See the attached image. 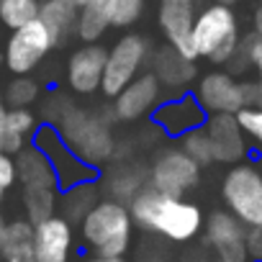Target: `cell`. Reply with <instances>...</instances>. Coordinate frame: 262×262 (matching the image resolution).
Masks as SVG:
<instances>
[{"label": "cell", "mask_w": 262, "mask_h": 262, "mask_svg": "<svg viewBox=\"0 0 262 262\" xmlns=\"http://www.w3.org/2000/svg\"><path fill=\"white\" fill-rule=\"evenodd\" d=\"M126 206L137 226H142L144 231L160 234L162 239L178 242V244H188L203 229L201 206L185 198L160 193L152 185H144Z\"/></svg>", "instance_id": "obj_1"}, {"label": "cell", "mask_w": 262, "mask_h": 262, "mask_svg": "<svg viewBox=\"0 0 262 262\" xmlns=\"http://www.w3.org/2000/svg\"><path fill=\"white\" fill-rule=\"evenodd\" d=\"M80 231L85 244L103 257H126L131 247V231L134 219L128 213V206L113 198H100L88 216L80 221Z\"/></svg>", "instance_id": "obj_2"}, {"label": "cell", "mask_w": 262, "mask_h": 262, "mask_svg": "<svg viewBox=\"0 0 262 262\" xmlns=\"http://www.w3.org/2000/svg\"><path fill=\"white\" fill-rule=\"evenodd\" d=\"M57 131L62 134V139L67 142V147L82 162H88L95 170L116 155V139H113L111 123L100 113L80 108L77 103L57 123Z\"/></svg>", "instance_id": "obj_3"}, {"label": "cell", "mask_w": 262, "mask_h": 262, "mask_svg": "<svg viewBox=\"0 0 262 262\" xmlns=\"http://www.w3.org/2000/svg\"><path fill=\"white\" fill-rule=\"evenodd\" d=\"M239 21L231 6L211 3L206 6L193 24V47L198 57H206L211 64H226L239 47Z\"/></svg>", "instance_id": "obj_4"}, {"label": "cell", "mask_w": 262, "mask_h": 262, "mask_svg": "<svg viewBox=\"0 0 262 262\" xmlns=\"http://www.w3.org/2000/svg\"><path fill=\"white\" fill-rule=\"evenodd\" d=\"M31 144L47 155V160L52 162L54 167V175H57V188L59 193L77 185V183H88V180H100V170L90 167L88 162H82L70 147L67 142L62 139V134L57 131L54 123H39V128L34 131V139Z\"/></svg>", "instance_id": "obj_5"}, {"label": "cell", "mask_w": 262, "mask_h": 262, "mask_svg": "<svg viewBox=\"0 0 262 262\" xmlns=\"http://www.w3.org/2000/svg\"><path fill=\"white\" fill-rule=\"evenodd\" d=\"M221 198L226 211H231L247 229L262 226V172L254 165H234L221 183Z\"/></svg>", "instance_id": "obj_6"}, {"label": "cell", "mask_w": 262, "mask_h": 262, "mask_svg": "<svg viewBox=\"0 0 262 262\" xmlns=\"http://www.w3.org/2000/svg\"><path fill=\"white\" fill-rule=\"evenodd\" d=\"M147 57H149V41L142 34H123L108 49L103 82H100L103 95L113 100L131 80L142 75Z\"/></svg>", "instance_id": "obj_7"}, {"label": "cell", "mask_w": 262, "mask_h": 262, "mask_svg": "<svg viewBox=\"0 0 262 262\" xmlns=\"http://www.w3.org/2000/svg\"><path fill=\"white\" fill-rule=\"evenodd\" d=\"M201 165H195L180 147L162 149L149 167V185L160 193L183 198L201 183Z\"/></svg>", "instance_id": "obj_8"}, {"label": "cell", "mask_w": 262, "mask_h": 262, "mask_svg": "<svg viewBox=\"0 0 262 262\" xmlns=\"http://www.w3.org/2000/svg\"><path fill=\"white\" fill-rule=\"evenodd\" d=\"M52 49H54V39L47 31V26L36 18L11 34L6 44V67L13 75H29L47 59Z\"/></svg>", "instance_id": "obj_9"}, {"label": "cell", "mask_w": 262, "mask_h": 262, "mask_svg": "<svg viewBox=\"0 0 262 262\" xmlns=\"http://www.w3.org/2000/svg\"><path fill=\"white\" fill-rule=\"evenodd\" d=\"M195 0H157V24L167 44L185 59L195 62L193 24H195Z\"/></svg>", "instance_id": "obj_10"}, {"label": "cell", "mask_w": 262, "mask_h": 262, "mask_svg": "<svg viewBox=\"0 0 262 262\" xmlns=\"http://www.w3.org/2000/svg\"><path fill=\"white\" fill-rule=\"evenodd\" d=\"M193 95L198 98L201 108L213 116V113H239L247 105L244 98V82H239L231 72H206L198 77Z\"/></svg>", "instance_id": "obj_11"}, {"label": "cell", "mask_w": 262, "mask_h": 262, "mask_svg": "<svg viewBox=\"0 0 262 262\" xmlns=\"http://www.w3.org/2000/svg\"><path fill=\"white\" fill-rule=\"evenodd\" d=\"M149 118L162 134H167L172 139H180L183 134H188V131L206 126L208 113L201 108L198 98L190 90H185V93H178V95L167 98L165 103H160L152 111Z\"/></svg>", "instance_id": "obj_12"}, {"label": "cell", "mask_w": 262, "mask_h": 262, "mask_svg": "<svg viewBox=\"0 0 262 262\" xmlns=\"http://www.w3.org/2000/svg\"><path fill=\"white\" fill-rule=\"evenodd\" d=\"M206 244L221 262H249L247 226L231 211H213L206 219Z\"/></svg>", "instance_id": "obj_13"}, {"label": "cell", "mask_w": 262, "mask_h": 262, "mask_svg": "<svg viewBox=\"0 0 262 262\" xmlns=\"http://www.w3.org/2000/svg\"><path fill=\"white\" fill-rule=\"evenodd\" d=\"M160 98H162V85L155 77V72H142L113 98V118L126 123L147 118L160 105Z\"/></svg>", "instance_id": "obj_14"}, {"label": "cell", "mask_w": 262, "mask_h": 262, "mask_svg": "<svg viewBox=\"0 0 262 262\" xmlns=\"http://www.w3.org/2000/svg\"><path fill=\"white\" fill-rule=\"evenodd\" d=\"M108 49L100 44H82L67 59V85L77 95H93L100 90Z\"/></svg>", "instance_id": "obj_15"}, {"label": "cell", "mask_w": 262, "mask_h": 262, "mask_svg": "<svg viewBox=\"0 0 262 262\" xmlns=\"http://www.w3.org/2000/svg\"><path fill=\"white\" fill-rule=\"evenodd\" d=\"M206 131L213 144V160L221 165H239L249 147L234 113H213L206 118Z\"/></svg>", "instance_id": "obj_16"}, {"label": "cell", "mask_w": 262, "mask_h": 262, "mask_svg": "<svg viewBox=\"0 0 262 262\" xmlns=\"http://www.w3.org/2000/svg\"><path fill=\"white\" fill-rule=\"evenodd\" d=\"M34 247H36V262H67L75 247L72 221L54 213L34 224Z\"/></svg>", "instance_id": "obj_17"}, {"label": "cell", "mask_w": 262, "mask_h": 262, "mask_svg": "<svg viewBox=\"0 0 262 262\" xmlns=\"http://www.w3.org/2000/svg\"><path fill=\"white\" fill-rule=\"evenodd\" d=\"M152 72H155V77L160 80L162 90L178 95V93H185L188 85L195 80V62L180 57L170 44H165V47H160V49L155 52Z\"/></svg>", "instance_id": "obj_18"}, {"label": "cell", "mask_w": 262, "mask_h": 262, "mask_svg": "<svg viewBox=\"0 0 262 262\" xmlns=\"http://www.w3.org/2000/svg\"><path fill=\"white\" fill-rule=\"evenodd\" d=\"M36 128V116L29 108H8V116L0 126V152L16 157L21 149L31 144Z\"/></svg>", "instance_id": "obj_19"}, {"label": "cell", "mask_w": 262, "mask_h": 262, "mask_svg": "<svg viewBox=\"0 0 262 262\" xmlns=\"http://www.w3.org/2000/svg\"><path fill=\"white\" fill-rule=\"evenodd\" d=\"M80 16V6L75 0H44L39 8V21L47 26V31L57 44H64L75 34V24Z\"/></svg>", "instance_id": "obj_20"}, {"label": "cell", "mask_w": 262, "mask_h": 262, "mask_svg": "<svg viewBox=\"0 0 262 262\" xmlns=\"http://www.w3.org/2000/svg\"><path fill=\"white\" fill-rule=\"evenodd\" d=\"M16 167H18L21 188H57V175L52 162L34 144H29L16 155Z\"/></svg>", "instance_id": "obj_21"}, {"label": "cell", "mask_w": 262, "mask_h": 262, "mask_svg": "<svg viewBox=\"0 0 262 262\" xmlns=\"http://www.w3.org/2000/svg\"><path fill=\"white\" fill-rule=\"evenodd\" d=\"M0 262H36L34 224L29 219L8 221L6 239L0 247Z\"/></svg>", "instance_id": "obj_22"}, {"label": "cell", "mask_w": 262, "mask_h": 262, "mask_svg": "<svg viewBox=\"0 0 262 262\" xmlns=\"http://www.w3.org/2000/svg\"><path fill=\"white\" fill-rule=\"evenodd\" d=\"M108 180V193L113 201L128 203L144 185H149V172L137 167L134 162H121L116 167H111V172L105 175Z\"/></svg>", "instance_id": "obj_23"}, {"label": "cell", "mask_w": 262, "mask_h": 262, "mask_svg": "<svg viewBox=\"0 0 262 262\" xmlns=\"http://www.w3.org/2000/svg\"><path fill=\"white\" fill-rule=\"evenodd\" d=\"M100 201V190H98V180H88V183H77L67 190H62V216L67 221H82L88 216V211Z\"/></svg>", "instance_id": "obj_24"}, {"label": "cell", "mask_w": 262, "mask_h": 262, "mask_svg": "<svg viewBox=\"0 0 262 262\" xmlns=\"http://www.w3.org/2000/svg\"><path fill=\"white\" fill-rule=\"evenodd\" d=\"M26 219L31 224H39L49 216H54V208L59 203V188H21Z\"/></svg>", "instance_id": "obj_25"}, {"label": "cell", "mask_w": 262, "mask_h": 262, "mask_svg": "<svg viewBox=\"0 0 262 262\" xmlns=\"http://www.w3.org/2000/svg\"><path fill=\"white\" fill-rule=\"evenodd\" d=\"M39 0H0V26L11 31L39 18Z\"/></svg>", "instance_id": "obj_26"}, {"label": "cell", "mask_w": 262, "mask_h": 262, "mask_svg": "<svg viewBox=\"0 0 262 262\" xmlns=\"http://www.w3.org/2000/svg\"><path fill=\"white\" fill-rule=\"evenodd\" d=\"M178 142H180V149H183L195 165L208 167V165L216 162V160H213V144H211V139H208L206 126L188 131V134H183Z\"/></svg>", "instance_id": "obj_27"}, {"label": "cell", "mask_w": 262, "mask_h": 262, "mask_svg": "<svg viewBox=\"0 0 262 262\" xmlns=\"http://www.w3.org/2000/svg\"><path fill=\"white\" fill-rule=\"evenodd\" d=\"M41 95V88L36 80H31L29 75H16L8 88H6V103L8 108H29L31 103H36Z\"/></svg>", "instance_id": "obj_28"}, {"label": "cell", "mask_w": 262, "mask_h": 262, "mask_svg": "<svg viewBox=\"0 0 262 262\" xmlns=\"http://www.w3.org/2000/svg\"><path fill=\"white\" fill-rule=\"evenodd\" d=\"M108 29H111V24L105 18L95 16L88 8H80V16H77V24H75V36L82 44H98V39H103V34Z\"/></svg>", "instance_id": "obj_29"}, {"label": "cell", "mask_w": 262, "mask_h": 262, "mask_svg": "<svg viewBox=\"0 0 262 262\" xmlns=\"http://www.w3.org/2000/svg\"><path fill=\"white\" fill-rule=\"evenodd\" d=\"M75 105V100L67 95V93H62V90H49L44 98H41V118H44V123H59L64 116H67V111Z\"/></svg>", "instance_id": "obj_30"}, {"label": "cell", "mask_w": 262, "mask_h": 262, "mask_svg": "<svg viewBox=\"0 0 262 262\" xmlns=\"http://www.w3.org/2000/svg\"><path fill=\"white\" fill-rule=\"evenodd\" d=\"M242 131H244V137H249L259 149H262V108L257 105H244L239 113H234Z\"/></svg>", "instance_id": "obj_31"}, {"label": "cell", "mask_w": 262, "mask_h": 262, "mask_svg": "<svg viewBox=\"0 0 262 262\" xmlns=\"http://www.w3.org/2000/svg\"><path fill=\"white\" fill-rule=\"evenodd\" d=\"M144 8H147V0H118L116 16H113V26H118V29L134 26L142 18Z\"/></svg>", "instance_id": "obj_32"}, {"label": "cell", "mask_w": 262, "mask_h": 262, "mask_svg": "<svg viewBox=\"0 0 262 262\" xmlns=\"http://www.w3.org/2000/svg\"><path fill=\"white\" fill-rule=\"evenodd\" d=\"M18 183V167H16V157L11 155H0V188L8 190Z\"/></svg>", "instance_id": "obj_33"}, {"label": "cell", "mask_w": 262, "mask_h": 262, "mask_svg": "<svg viewBox=\"0 0 262 262\" xmlns=\"http://www.w3.org/2000/svg\"><path fill=\"white\" fill-rule=\"evenodd\" d=\"M116 6H118V0H85V6L88 11H93L95 16L105 18L111 26H113V16H116Z\"/></svg>", "instance_id": "obj_34"}, {"label": "cell", "mask_w": 262, "mask_h": 262, "mask_svg": "<svg viewBox=\"0 0 262 262\" xmlns=\"http://www.w3.org/2000/svg\"><path fill=\"white\" fill-rule=\"evenodd\" d=\"M247 252L249 262H262V226L247 229Z\"/></svg>", "instance_id": "obj_35"}, {"label": "cell", "mask_w": 262, "mask_h": 262, "mask_svg": "<svg viewBox=\"0 0 262 262\" xmlns=\"http://www.w3.org/2000/svg\"><path fill=\"white\" fill-rule=\"evenodd\" d=\"M249 67H254L262 80V36L257 34H249Z\"/></svg>", "instance_id": "obj_36"}, {"label": "cell", "mask_w": 262, "mask_h": 262, "mask_svg": "<svg viewBox=\"0 0 262 262\" xmlns=\"http://www.w3.org/2000/svg\"><path fill=\"white\" fill-rule=\"evenodd\" d=\"M244 98H247V105L262 108V80L259 82H244Z\"/></svg>", "instance_id": "obj_37"}, {"label": "cell", "mask_w": 262, "mask_h": 262, "mask_svg": "<svg viewBox=\"0 0 262 262\" xmlns=\"http://www.w3.org/2000/svg\"><path fill=\"white\" fill-rule=\"evenodd\" d=\"M252 29H254L257 36H262V0L257 3V8H254V13H252Z\"/></svg>", "instance_id": "obj_38"}, {"label": "cell", "mask_w": 262, "mask_h": 262, "mask_svg": "<svg viewBox=\"0 0 262 262\" xmlns=\"http://www.w3.org/2000/svg\"><path fill=\"white\" fill-rule=\"evenodd\" d=\"M85 262H128L126 257H103V254H93V257H88Z\"/></svg>", "instance_id": "obj_39"}, {"label": "cell", "mask_w": 262, "mask_h": 262, "mask_svg": "<svg viewBox=\"0 0 262 262\" xmlns=\"http://www.w3.org/2000/svg\"><path fill=\"white\" fill-rule=\"evenodd\" d=\"M6 116H8V103H6V98H3V95H0V126H3Z\"/></svg>", "instance_id": "obj_40"}, {"label": "cell", "mask_w": 262, "mask_h": 262, "mask_svg": "<svg viewBox=\"0 0 262 262\" xmlns=\"http://www.w3.org/2000/svg\"><path fill=\"white\" fill-rule=\"evenodd\" d=\"M6 229H8V221H6L3 213H0V247H3V239H6Z\"/></svg>", "instance_id": "obj_41"}, {"label": "cell", "mask_w": 262, "mask_h": 262, "mask_svg": "<svg viewBox=\"0 0 262 262\" xmlns=\"http://www.w3.org/2000/svg\"><path fill=\"white\" fill-rule=\"evenodd\" d=\"M219 3H226V6H234V3H242V0H219Z\"/></svg>", "instance_id": "obj_42"}, {"label": "cell", "mask_w": 262, "mask_h": 262, "mask_svg": "<svg viewBox=\"0 0 262 262\" xmlns=\"http://www.w3.org/2000/svg\"><path fill=\"white\" fill-rule=\"evenodd\" d=\"M75 3H77V6H80V8H82V6H85V0H75Z\"/></svg>", "instance_id": "obj_43"}, {"label": "cell", "mask_w": 262, "mask_h": 262, "mask_svg": "<svg viewBox=\"0 0 262 262\" xmlns=\"http://www.w3.org/2000/svg\"><path fill=\"white\" fill-rule=\"evenodd\" d=\"M213 262H221V259H213Z\"/></svg>", "instance_id": "obj_44"}, {"label": "cell", "mask_w": 262, "mask_h": 262, "mask_svg": "<svg viewBox=\"0 0 262 262\" xmlns=\"http://www.w3.org/2000/svg\"><path fill=\"white\" fill-rule=\"evenodd\" d=\"M39 3H44V0H39Z\"/></svg>", "instance_id": "obj_45"}, {"label": "cell", "mask_w": 262, "mask_h": 262, "mask_svg": "<svg viewBox=\"0 0 262 262\" xmlns=\"http://www.w3.org/2000/svg\"><path fill=\"white\" fill-rule=\"evenodd\" d=\"M0 155H3V152H0Z\"/></svg>", "instance_id": "obj_46"}, {"label": "cell", "mask_w": 262, "mask_h": 262, "mask_svg": "<svg viewBox=\"0 0 262 262\" xmlns=\"http://www.w3.org/2000/svg\"><path fill=\"white\" fill-rule=\"evenodd\" d=\"M67 262H70V259H67Z\"/></svg>", "instance_id": "obj_47"}]
</instances>
